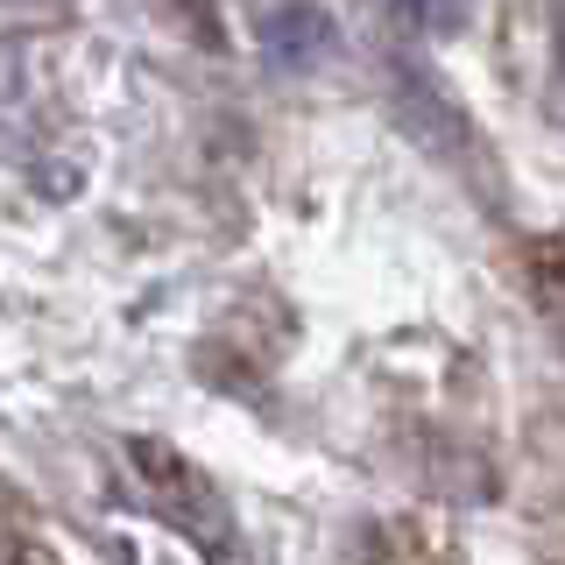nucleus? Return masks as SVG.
I'll return each instance as SVG.
<instances>
[{"mask_svg":"<svg viewBox=\"0 0 565 565\" xmlns=\"http://www.w3.org/2000/svg\"><path fill=\"white\" fill-rule=\"evenodd\" d=\"M128 459H135L141 488H149V502L163 509L170 523H184L199 544H212V552H226V544H234V516H226L220 488H212V481H205L199 467H191L184 452H170L163 438H135Z\"/></svg>","mask_w":565,"mask_h":565,"instance_id":"nucleus-1","label":"nucleus"},{"mask_svg":"<svg viewBox=\"0 0 565 565\" xmlns=\"http://www.w3.org/2000/svg\"><path fill=\"white\" fill-rule=\"evenodd\" d=\"M530 282H537V311L565 326V241H537V247H530Z\"/></svg>","mask_w":565,"mask_h":565,"instance_id":"nucleus-2","label":"nucleus"},{"mask_svg":"<svg viewBox=\"0 0 565 565\" xmlns=\"http://www.w3.org/2000/svg\"><path fill=\"white\" fill-rule=\"evenodd\" d=\"M396 8L417 35H459L467 14H473V0H396Z\"/></svg>","mask_w":565,"mask_h":565,"instance_id":"nucleus-3","label":"nucleus"},{"mask_svg":"<svg viewBox=\"0 0 565 565\" xmlns=\"http://www.w3.org/2000/svg\"><path fill=\"white\" fill-rule=\"evenodd\" d=\"M0 565H29V544L14 537V523L0 516Z\"/></svg>","mask_w":565,"mask_h":565,"instance_id":"nucleus-4","label":"nucleus"}]
</instances>
